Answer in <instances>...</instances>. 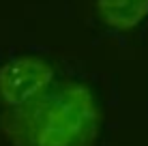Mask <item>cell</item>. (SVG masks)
I'll return each instance as SVG.
<instances>
[{
    "label": "cell",
    "mask_w": 148,
    "mask_h": 146,
    "mask_svg": "<svg viewBox=\"0 0 148 146\" xmlns=\"http://www.w3.org/2000/svg\"><path fill=\"white\" fill-rule=\"evenodd\" d=\"M99 129L101 110L92 90L69 80L0 116V133L13 146H95Z\"/></svg>",
    "instance_id": "obj_1"
},
{
    "label": "cell",
    "mask_w": 148,
    "mask_h": 146,
    "mask_svg": "<svg viewBox=\"0 0 148 146\" xmlns=\"http://www.w3.org/2000/svg\"><path fill=\"white\" fill-rule=\"evenodd\" d=\"M54 84V67L45 58L24 54L15 56L0 67V103L4 108H17Z\"/></svg>",
    "instance_id": "obj_2"
},
{
    "label": "cell",
    "mask_w": 148,
    "mask_h": 146,
    "mask_svg": "<svg viewBox=\"0 0 148 146\" xmlns=\"http://www.w3.org/2000/svg\"><path fill=\"white\" fill-rule=\"evenodd\" d=\"M97 11L110 28L131 30L148 15V0H97Z\"/></svg>",
    "instance_id": "obj_3"
}]
</instances>
